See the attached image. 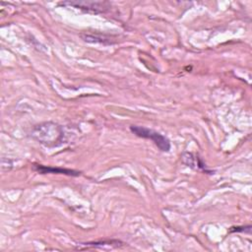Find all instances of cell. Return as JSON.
I'll return each mask as SVG.
<instances>
[{
  "mask_svg": "<svg viewBox=\"0 0 252 252\" xmlns=\"http://www.w3.org/2000/svg\"><path fill=\"white\" fill-rule=\"evenodd\" d=\"M33 169L37 172L44 174V173H60V174H66L70 176H78L80 174L79 171L68 169V168H61V167H52V166H45L41 164H34Z\"/></svg>",
  "mask_w": 252,
  "mask_h": 252,
  "instance_id": "3",
  "label": "cell"
},
{
  "mask_svg": "<svg viewBox=\"0 0 252 252\" xmlns=\"http://www.w3.org/2000/svg\"><path fill=\"white\" fill-rule=\"evenodd\" d=\"M32 136L46 147H57L64 143L65 135L60 125L52 122H44L33 127Z\"/></svg>",
  "mask_w": 252,
  "mask_h": 252,
  "instance_id": "1",
  "label": "cell"
},
{
  "mask_svg": "<svg viewBox=\"0 0 252 252\" xmlns=\"http://www.w3.org/2000/svg\"><path fill=\"white\" fill-rule=\"evenodd\" d=\"M106 3H101V2H62L60 3V5L66 6V5H70L76 8H80V9H85V10H93L94 12H98V11H103L102 8H108V7H104Z\"/></svg>",
  "mask_w": 252,
  "mask_h": 252,
  "instance_id": "4",
  "label": "cell"
},
{
  "mask_svg": "<svg viewBox=\"0 0 252 252\" xmlns=\"http://www.w3.org/2000/svg\"><path fill=\"white\" fill-rule=\"evenodd\" d=\"M130 130L132 133H134L136 136H138L140 138L152 140L158 146V148L162 152H168L170 150L169 140L165 136L161 135L160 133H158L153 129H149V128L142 127V126L132 125V126H130Z\"/></svg>",
  "mask_w": 252,
  "mask_h": 252,
  "instance_id": "2",
  "label": "cell"
}]
</instances>
